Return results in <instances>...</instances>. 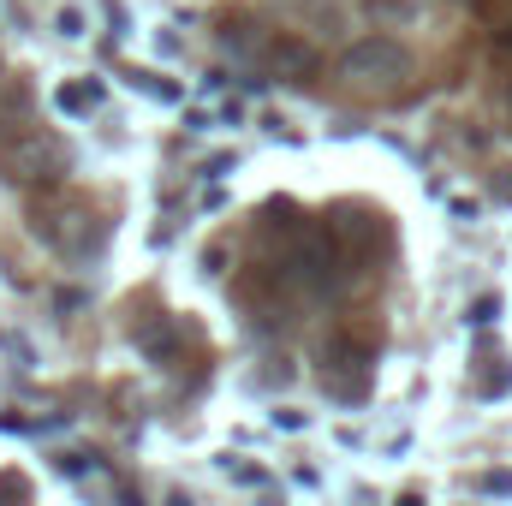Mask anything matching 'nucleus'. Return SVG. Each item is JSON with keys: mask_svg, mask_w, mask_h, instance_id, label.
Instances as JSON below:
<instances>
[{"mask_svg": "<svg viewBox=\"0 0 512 506\" xmlns=\"http://www.w3.org/2000/svg\"><path fill=\"white\" fill-rule=\"evenodd\" d=\"M411 78H417V66L393 36H370V42L346 48V60H340V84L364 102H399L411 90Z\"/></svg>", "mask_w": 512, "mask_h": 506, "instance_id": "nucleus-1", "label": "nucleus"}, {"mask_svg": "<svg viewBox=\"0 0 512 506\" xmlns=\"http://www.w3.org/2000/svg\"><path fill=\"white\" fill-rule=\"evenodd\" d=\"M262 66L280 72V78H304V72H316V54H310L298 36H268V42H262Z\"/></svg>", "mask_w": 512, "mask_h": 506, "instance_id": "nucleus-2", "label": "nucleus"}, {"mask_svg": "<svg viewBox=\"0 0 512 506\" xmlns=\"http://www.w3.org/2000/svg\"><path fill=\"white\" fill-rule=\"evenodd\" d=\"M60 108H66V114L96 108V84H66V90H60Z\"/></svg>", "mask_w": 512, "mask_h": 506, "instance_id": "nucleus-3", "label": "nucleus"}]
</instances>
